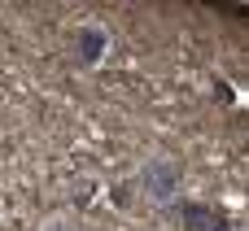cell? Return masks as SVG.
<instances>
[{
  "instance_id": "obj_4",
  "label": "cell",
  "mask_w": 249,
  "mask_h": 231,
  "mask_svg": "<svg viewBox=\"0 0 249 231\" xmlns=\"http://www.w3.org/2000/svg\"><path fill=\"white\" fill-rule=\"evenodd\" d=\"M214 96H219V100H228V105H232V87H228V83H223V79H214Z\"/></svg>"
},
{
  "instance_id": "obj_3",
  "label": "cell",
  "mask_w": 249,
  "mask_h": 231,
  "mask_svg": "<svg viewBox=\"0 0 249 231\" xmlns=\"http://www.w3.org/2000/svg\"><path fill=\"white\" fill-rule=\"evenodd\" d=\"M105 44H109V35H105L101 26H83V31H74V66L92 70V66L105 57Z\"/></svg>"
},
{
  "instance_id": "obj_1",
  "label": "cell",
  "mask_w": 249,
  "mask_h": 231,
  "mask_svg": "<svg viewBox=\"0 0 249 231\" xmlns=\"http://www.w3.org/2000/svg\"><path fill=\"white\" fill-rule=\"evenodd\" d=\"M179 183H184V175H179V166L166 162V157H158V162H149V166L140 170V188H144V197L158 201V205H175Z\"/></svg>"
},
{
  "instance_id": "obj_2",
  "label": "cell",
  "mask_w": 249,
  "mask_h": 231,
  "mask_svg": "<svg viewBox=\"0 0 249 231\" xmlns=\"http://www.w3.org/2000/svg\"><path fill=\"white\" fill-rule=\"evenodd\" d=\"M171 214L179 218V227H184V231H232L228 210H219V205L184 201V205H171Z\"/></svg>"
},
{
  "instance_id": "obj_5",
  "label": "cell",
  "mask_w": 249,
  "mask_h": 231,
  "mask_svg": "<svg viewBox=\"0 0 249 231\" xmlns=\"http://www.w3.org/2000/svg\"><path fill=\"white\" fill-rule=\"evenodd\" d=\"M48 231H74V227H70V223H53Z\"/></svg>"
}]
</instances>
